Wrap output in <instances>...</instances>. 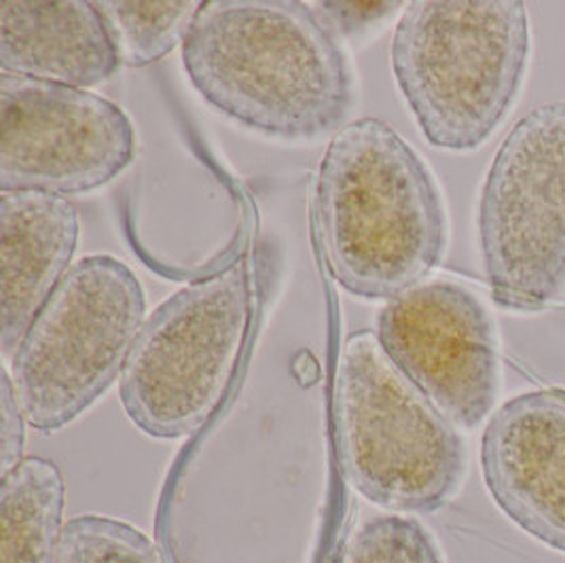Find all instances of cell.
I'll use <instances>...</instances> for the list:
<instances>
[{"label": "cell", "instance_id": "3", "mask_svg": "<svg viewBox=\"0 0 565 563\" xmlns=\"http://www.w3.org/2000/svg\"><path fill=\"white\" fill-rule=\"evenodd\" d=\"M532 53L516 0L409 2L392 36V71L426 140L454 153L483 147L513 108Z\"/></svg>", "mask_w": 565, "mask_h": 563}, {"label": "cell", "instance_id": "16", "mask_svg": "<svg viewBox=\"0 0 565 563\" xmlns=\"http://www.w3.org/2000/svg\"><path fill=\"white\" fill-rule=\"evenodd\" d=\"M60 563H163L153 540L104 514L73 517L62 532Z\"/></svg>", "mask_w": 565, "mask_h": 563}, {"label": "cell", "instance_id": "15", "mask_svg": "<svg viewBox=\"0 0 565 563\" xmlns=\"http://www.w3.org/2000/svg\"><path fill=\"white\" fill-rule=\"evenodd\" d=\"M334 563H445L437 540L413 517L373 514L341 544Z\"/></svg>", "mask_w": 565, "mask_h": 563}, {"label": "cell", "instance_id": "10", "mask_svg": "<svg viewBox=\"0 0 565 563\" xmlns=\"http://www.w3.org/2000/svg\"><path fill=\"white\" fill-rule=\"evenodd\" d=\"M483 479L495 504L542 544L565 553V392H525L489 419Z\"/></svg>", "mask_w": 565, "mask_h": 563}, {"label": "cell", "instance_id": "9", "mask_svg": "<svg viewBox=\"0 0 565 563\" xmlns=\"http://www.w3.org/2000/svg\"><path fill=\"white\" fill-rule=\"evenodd\" d=\"M377 339L390 360L458 428H479L500 392L495 322L475 290L454 280L417 284L387 301Z\"/></svg>", "mask_w": 565, "mask_h": 563}, {"label": "cell", "instance_id": "8", "mask_svg": "<svg viewBox=\"0 0 565 563\" xmlns=\"http://www.w3.org/2000/svg\"><path fill=\"white\" fill-rule=\"evenodd\" d=\"M136 134L119 104L39 78L0 75V189L78 195L117 179Z\"/></svg>", "mask_w": 565, "mask_h": 563}, {"label": "cell", "instance_id": "5", "mask_svg": "<svg viewBox=\"0 0 565 563\" xmlns=\"http://www.w3.org/2000/svg\"><path fill=\"white\" fill-rule=\"evenodd\" d=\"M253 314L248 255L159 304L119 378L121 405L131 424L159 440L200 433L232 390Z\"/></svg>", "mask_w": 565, "mask_h": 563}, {"label": "cell", "instance_id": "12", "mask_svg": "<svg viewBox=\"0 0 565 563\" xmlns=\"http://www.w3.org/2000/svg\"><path fill=\"white\" fill-rule=\"evenodd\" d=\"M119 66L121 57L96 2H0L2 73L85 89L108 81Z\"/></svg>", "mask_w": 565, "mask_h": 563}, {"label": "cell", "instance_id": "1", "mask_svg": "<svg viewBox=\"0 0 565 563\" xmlns=\"http://www.w3.org/2000/svg\"><path fill=\"white\" fill-rule=\"evenodd\" d=\"M182 66L212 108L286 142L334 131L354 103L339 39L311 4L295 0L202 2Z\"/></svg>", "mask_w": 565, "mask_h": 563}, {"label": "cell", "instance_id": "14", "mask_svg": "<svg viewBox=\"0 0 565 563\" xmlns=\"http://www.w3.org/2000/svg\"><path fill=\"white\" fill-rule=\"evenodd\" d=\"M124 64L142 68L184 43L202 2L195 0H104L96 2Z\"/></svg>", "mask_w": 565, "mask_h": 563}, {"label": "cell", "instance_id": "11", "mask_svg": "<svg viewBox=\"0 0 565 563\" xmlns=\"http://www.w3.org/2000/svg\"><path fill=\"white\" fill-rule=\"evenodd\" d=\"M78 214L66 198L39 191L0 195V348L13 359L32 320L71 272Z\"/></svg>", "mask_w": 565, "mask_h": 563}, {"label": "cell", "instance_id": "4", "mask_svg": "<svg viewBox=\"0 0 565 563\" xmlns=\"http://www.w3.org/2000/svg\"><path fill=\"white\" fill-rule=\"evenodd\" d=\"M333 422L345 481L380 509L426 514L460 491L462 436L390 360L375 331L352 333L341 348Z\"/></svg>", "mask_w": 565, "mask_h": 563}, {"label": "cell", "instance_id": "13", "mask_svg": "<svg viewBox=\"0 0 565 563\" xmlns=\"http://www.w3.org/2000/svg\"><path fill=\"white\" fill-rule=\"evenodd\" d=\"M64 477L57 464L30 456L0 486V563H60Z\"/></svg>", "mask_w": 565, "mask_h": 563}, {"label": "cell", "instance_id": "17", "mask_svg": "<svg viewBox=\"0 0 565 563\" xmlns=\"http://www.w3.org/2000/svg\"><path fill=\"white\" fill-rule=\"evenodd\" d=\"M311 7L337 39H354L384 24L403 2H313Z\"/></svg>", "mask_w": 565, "mask_h": 563}, {"label": "cell", "instance_id": "18", "mask_svg": "<svg viewBox=\"0 0 565 563\" xmlns=\"http://www.w3.org/2000/svg\"><path fill=\"white\" fill-rule=\"evenodd\" d=\"M26 422V415L18 403L11 375L4 369L0 380V477L9 475L24 460Z\"/></svg>", "mask_w": 565, "mask_h": 563}, {"label": "cell", "instance_id": "2", "mask_svg": "<svg viewBox=\"0 0 565 563\" xmlns=\"http://www.w3.org/2000/svg\"><path fill=\"white\" fill-rule=\"evenodd\" d=\"M316 200L331 274L350 295L392 301L440 265L449 231L437 180L386 121L337 129Z\"/></svg>", "mask_w": 565, "mask_h": 563}, {"label": "cell", "instance_id": "6", "mask_svg": "<svg viewBox=\"0 0 565 563\" xmlns=\"http://www.w3.org/2000/svg\"><path fill=\"white\" fill-rule=\"evenodd\" d=\"M145 288L115 256L81 258L36 314L11 359L28 424L55 433L121 378L147 320Z\"/></svg>", "mask_w": 565, "mask_h": 563}, {"label": "cell", "instance_id": "7", "mask_svg": "<svg viewBox=\"0 0 565 563\" xmlns=\"http://www.w3.org/2000/svg\"><path fill=\"white\" fill-rule=\"evenodd\" d=\"M489 284L507 308H542L565 290V103L514 124L479 202Z\"/></svg>", "mask_w": 565, "mask_h": 563}]
</instances>
